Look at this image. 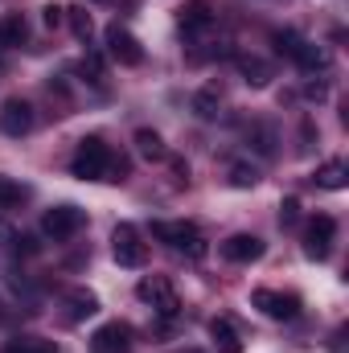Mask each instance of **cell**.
<instances>
[{"mask_svg": "<svg viewBox=\"0 0 349 353\" xmlns=\"http://www.w3.org/2000/svg\"><path fill=\"white\" fill-rule=\"evenodd\" d=\"M29 193H25V185H17L12 176H0V210H12V205H21Z\"/></svg>", "mask_w": 349, "mask_h": 353, "instance_id": "21", "label": "cell"}, {"mask_svg": "<svg viewBox=\"0 0 349 353\" xmlns=\"http://www.w3.org/2000/svg\"><path fill=\"white\" fill-rule=\"evenodd\" d=\"M218 103H222L218 87L197 90V94H193V111H197V119H214V115H218Z\"/></svg>", "mask_w": 349, "mask_h": 353, "instance_id": "19", "label": "cell"}, {"mask_svg": "<svg viewBox=\"0 0 349 353\" xmlns=\"http://www.w3.org/2000/svg\"><path fill=\"white\" fill-rule=\"evenodd\" d=\"M70 173L83 176V181H123V176H128V161L115 157L99 136H87V140H79V148H74Z\"/></svg>", "mask_w": 349, "mask_h": 353, "instance_id": "1", "label": "cell"}, {"mask_svg": "<svg viewBox=\"0 0 349 353\" xmlns=\"http://www.w3.org/2000/svg\"><path fill=\"white\" fill-rule=\"evenodd\" d=\"M136 152L148 157V161H161V157H165V144H161V136H157L152 128H140V132H136Z\"/></svg>", "mask_w": 349, "mask_h": 353, "instance_id": "18", "label": "cell"}, {"mask_svg": "<svg viewBox=\"0 0 349 353\" xmlns=\"http://www.w3.org/2000/svg\"><path fill=\"white\" fill-rule=\"evenodd\" d=\"M66 21H70V29H74L83 41H87L90 29H94V25H90V12H83V8H66Z\"/></svg>", "mask_w": 349, "mask_h": 353, "instance_id": "24", "label": "cell"}, {"mask_svg": "<svg viewBox=\"0 0 349 353\" xmlns=\"http://www.w3.org/2000/svg\"><path fill=\"white\" fill-rule=\"evenodd\" d=\"M29 128H33V107L25 99H8L0 107V132L4 136H25Z\"/></svg>", "mask_w": 349, "mask_h": 353, "instance_id": "10", "label": "cell"}, {"mask_svg": "<svg viewBox=\"0 0 349 353\" xmlns=\"http://www.w3.org/2000/svg\"><path fill=\"white\" fill-rule=\"evenodd\" d=\"M230 181H235L239 189H247V185H255V181H259V173H255V169H247V165H235V169H230Z\"/></svg>", "mask_w": 349, "mask_h": 353, "instance_id": "26", "label": "cell"}, {"mask_svg": "<svg viewBox=\"0 0 349 353\" xmlns=\"http://www.w3.org/2000/svg\"><path fill=\"white\" fill-rule=\"evenodd\" d=\"M8 353H58V350L46 345V341H21V345H12Z\"/></svg>", "mask_w": 349, "mask_h": 353, "instance_id": "29", "label": "cell"}, {"mask_svg": "<svg viewBox=\"0 0 349 353\" xmlns=\"http://www.w3.org/2000/svg\"><path fill=\"white\" fill-rule=\"evenodd\" d=\"M136 296H140L144 304H152L165 321H173L177 312H181V300H177L173 283H169L165 275H148V279H140V283H136Z\"/></svg>", "mask_w": 349, "mask_h": 353, "instance_id": "3", "label": "cell"}, {"mask_svg": "<svg viewBox=\"0 0 349 353\" xmlns=\"http://www.w3.org/2000/svg\"><path fill=\"white\" fill-rule=\"evenodd\" d=\"M239 74H243L251 87H267V83H271V66H267L263 58H255V54H243V58H239Z\"/></svg>", "mask_w": 349, "mask_h": 353, "instance_id": "15", "label": "cell"}, {"mask_svg": "<svg viewBox=\"0 0 349 353\" xmlns=\"http://www.w3.org/2000/svg\"><path fill=\"white\" fill-rule=\"evenodd\" d=\"M107 54H111L119 66H140V62H144V46H140L128 29H119V25L107 29Z\"/></svg>", "mask_w": 349, "mask_h": 353, "instance_id": "8", "label": "cell"}, {"mask_svg": "<svg viewBox=\"0 0 349 353\" xmlns=\"http://www.w3.org/2000/svg\"><path fill=\"white\" fill-rule=\"evenodd\" d=\"M41 21H46L50 29H58V25L66 21V8H62V4H46V17H41Z\"/></svg>", "mask_w": 349, "mask_h": 353, "instance_id": "28", "label": "cell"}, {"mask_svg": "<svg viewBox=\"0 0 349 353\" xmlns=\"http://www.w3.org/2000/svg\"><path fill=\"white\" fill-rule=\"evenodd\" d=\"M292 62H296L300 70H321V66H325V54H321V50H317L312 41H304V50H300V54H296Z\"/></svg>", "mask_w": 349, "mask_h": 353, "instance_id": "22", "label": "cell"}, {"mask_svg": "<svg viewBox=\"0 0 349 353\" xmlns=\"http://www.w3.org/2000/svg\"><path fill=\"white\" fill-rule=\"evenodd\" d=\"M271 41H275V50H279L283 58H296V54L304 50V37H300L296 29H275V33H271Z\"/></svg>", "mask_w": 349, "mask_h": 353, "instance_id": "20", "label": "cell"}, {"mask_svg": "<svg viewBox=\"0 0 349 353\" xmlns=\"http://www.w3.org/2000/svg\"><path fill=\"white\" fill-rule=\"evenodd\" d=\"M210 337L218 341V350L222 353H239L243 350V345H239V333H235L230 321H210Z\"/></svg>", "mask_w": 349, "mask_h": 353, "instance_id": "17", "label": "cell"}, {"mask_svg": "<svg viewBox=\"0 0 349 353\" xmlns=\"http://www.w3.org/2000/svg\"><path fill=\"white\" fill-rule=\"evenodd\" d=\"M317 185H321V189H346L349 185V169L341 165V161H329V165L317 169Z\"/></svg>", "mask_w": 349, "mask_h": 353, "instance_id": "16", "label": "cell"}, {"mask_svg": "<svg viewBox=\"0 0 349 353\" xmlns=\"http://www.w3.org/2000/svg\"><path fill=\"white\" fill-rule=\"evenodd\" d=\"M83 222H87V214H83L79 205H54V210H46L41 230H46L54 243H66V239H74V234L83 230Z\"/></svg>", "mask_w": 349, "mask_h": 353, "instance_id": "5", "label": "cell"}, {"mask_svg": "<svg viewBox=\"0 0 349 353\" xmlns=\"http://www.w3.org/2000/svg\"><path fill=\"white\" fill-rule=\"evenodd\" d=\"M90 350L94 353H128L132 350V329H128L123 321H107L103 329H94Z\"/></svg>", "mask_w": 349, "mask_h": 353, "instance_id": "9", "label": "cell"}, {"mask_svg": "<svg viewBox=\"0 0 349 353\" xmlns=\"http://www.w3.org/2000/svg\"><path fill=\"white\" fill-rule=\"evenodd\" d=\"M111 255H115L119 267H144L148 247L140 243V230H136L132 222H119V226H115V234H111Z\"/></svg>", "mask_w": 349, "mask_h": 353, "instance_id": "4", "label": "cell"}, {"mask_svg": "<svg viewBox=\"0 0 349 353\" xmlns=\"http://www.w3.org/2000/svg\"><path fill=\"white\" fill-rule=\"evenodd\" d=\"M25 41H29V25H25V17H21V12L0 17V46H25Z\"/></svg>", "mask_w": 349, "mask_h": 353, "instance_id": "13", "label": "cell"}, {"mask_svg": "<svg viewBox=\"0 0 349 353\" xmlns=\"http://www.w3.org/2000/svg\"><path fill=\"white\" fill-rule=\"evenodd\" d=\"M152 239L169 243L173 251H185L189 259H201L206 255V239L197 234L193 222H152Z\"/></svg>", "mask_w": 349, "mask_h": 353, "instance_id": "2", "label": "cell"}, {"mask_svg": "<svg viewBox=\"0 0 349 353\" xmlns=\"http://www.w3.org/2000/svg\"><path fill=\"white\" fill-rule=\"evenodd\" d=\"M251 304L259 308L263 316H271V321H296L300 316V296H292V292L259 288V292H251Z\"/></svg>", "mask_w": 349, "mask_h": 353, "instance_id": "6", "label": "cell"}, {"mask_svg": "<svg viewBox=\"0 0 349 353\" xmlns=\"http://www.w3.org/2000/svg\"><path fill=\"white\" fill-rule=\"evenodd\" d=\"M296 222H300V201L288 197V201L279 205V226H296Z\"/></svg>", "mask_w": 349, "mask_h": 353, "instance_id": "25", "label": "cell"}, {"mask_svg": "<svg viewBox=\"0 0 349 353\" xmlns=\"http://www.w3.org/2000/svg\"><path fill=\"white\" fill-rule=\"evenodd\" d=\"M222 259H230V263H255V259H263V239H255V234H230L222 243Z\"/></svg>", "mask_w": 349, "mask_h": 353, "instance_id": "11", "label": "cell"}, {"mask_svg": "<svg viewBox=\"0 0 349 353\" xmlns=\"http://www.w3.org/2000/svg\"><path fill=\"white\" fill-rule=\"evenodd\" d=\"M181 29L185 33H201V29H210L214 25V8H210V0H189L185 8H181Z\"/></svg>", "mask_w": 349, "mask_h": 353, "instance_id": "12", "label": "cell"}, {"mask_svg": "<svg viewBox=\"0 0 349 353\" xmlns=\"http://www.w3.org/2000/svg\"><path fill=\"white\" fill-rule=\"evenodd\" d=\"M333 239H337V222H333L329 214H317V218L308 222V230H304V255H308V259H329Z\"/></svg>", "mask_w": 349, "mask_h": 353, "instance_id": "7", "label": "cell"}, {"mask_svg": "<svg viewBox=\"0 0 349 353\" xmlns=\"http://www.w3.org/2000/svg\"><path fill=\"white\" fill-rule=\"evenodd\" d=\"M79 74H90V83H103V62L99 58H83L79 62Z\"/></svg>", "mask_w": 349, "mask_h": 353, "instance_id": "27", "label": "cell"}, {"mask_svg": "<svg viewBox=\"0 0 349 353\" xmlns=\"http://www.w3.org/2000/svg\"><path fill=\"white\" fill-rule=\"evenodd\" d=\"M90 312H99V300H94L90 292H83V288H74V292L66 296V321L74 325V321H83Z\"/></svg>", "mask_w": 349, "mask_h": 353, "instance_id": "14", "label": "cell"}, {"mask_svg": "<svg viewBox=\"0 0 349 353\" xmlns=\"http://www.w3.org/2000/svg\"><path fill=\"white\" fill-rule=\"evenodd\" d=\"M247 140L259 148L263 157H271V152H275V132H271V128H263V123H255V128L247 132Z\"/></svg>", "mask_w": 349, "mask_h": 353, "instance_id": "23", "label": "cell"}]
</instances>
